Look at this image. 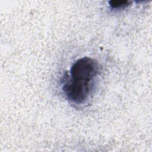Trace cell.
<instances>
[{
	"label": "cell",
	"mask_w": 152,
	"mask_h": 152,
	"mask_svg": "<svg viewBox=\"0 0 152 152\" xmlns=\"http://www.w3.org/2000/svg\"><path fill=\"white\" fill-rule=\"evenodd\" d=\"M98 72V63L93 59H78L71 66L69 77L62 88L67 99L77 104L84 103L91 94Z\"/></svg>",
	"instance_id": "cell-1"
},
{
	"label": "cell",
	"mask_w": 152,
	"mask_h": 152,
	"mask_svg": "<svg viewBox=\"0 0 152 152\" xmlns=\"http://www.w3.org/2000/svg\"><path fill=\"white\" fill-rule=\"evenodd\" d=\"M109 3L112 8H118L128 6L131 2L128 1H110Z\"/></svg>",
	"instance_id": "cell-2"
}]
</instances>
